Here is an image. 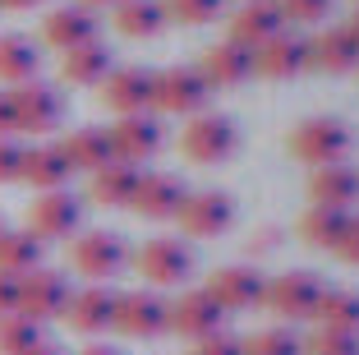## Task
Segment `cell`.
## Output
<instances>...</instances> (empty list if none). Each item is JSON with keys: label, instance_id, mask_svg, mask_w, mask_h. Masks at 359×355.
I'll return each instance as SVG.
<instances>
[{"label": "cell", "instance_id": "1", "mask_svg": "<svg viewBox=\"0 0 359 355\" xmlns=\"http://www.w3.org/2000/svg\"><path fill=\"white\" fill-rule=\"evenodd\" d=\"M240 148V129H235L231 115H217V111H198L189 115V125L180 129V153L198 162V167H217L226 157H235Z\"/></svg>", "mask_w": 359, "mask_h": 355}, {"label": "cell", "instance_id": "2", "mask_svg": "<svg viewBox=\"0 0 359 355\" xmlns=\"http://www.w3.org/2000/svg\"><path fill=\"white\" fill-rule=\"evenodd\" d=\"M69 263H74V272L88 277L93 286H106L111 277H120V272L129 268V245L116 231H83V235H74V245H69Z\"/></svg>", "mask_w": 359, "mask_h": 355}, {"label": "cell", "instance_id": "3", "mask_svg": "<svg viewBox=\"0 0 359 355\" xmlns=\"http://www.w3.org/2000/svg\"><path fill=\"white\" fill-rule=\"evenodd\" d=\"M350 129L341 125V120H332V115H313V120H304V125L290 134V157L295 162H304V167H337V162H346L350 157Z\"/></svg>", "mask_w": 359, "mask_h": 355}, {"label": "cell", "instance_id": "4", "mask_svg": "<svg viewBox=\"0 0 359 355\" xmlns=\"http://www.w3.org/2000/svg\"><path fill=\"white\" fill-rule=\"evenodd\" d=\"M212 88L198 65H170L152 74V111L157 115H198L208 106Z\"/></svg>", "mask_w": 359, "mask_h": 355}, {"label": "cell", "instance_id": "5", "mask_svg": "<svg viewBox=\"0 0 359 355\" xmlns=\"http://www.w3.org/2000/svg\"><path fill=\"white\" fill-rule=\"evenodd\" d=\"M83 226V199L69 194V189H51V194H37L28 208V231L42 245L51 240H69Z\"/></svg>", "mask_w": 359, "mask_h": 355}, {"label": "cell", "instance_id": "6", "mask_svg": "<svg viewBox=\"0 0 359 355\" xmlns=\"http://www.w3.org/2000/svg\"><path fill=\"white\" fill-rule=\"evenodd\" d=\"M14 97V125H19V134H32V138H42V134H55L65 120V97L55 93L51 84H19L10 88Z\"/></svg>", "mask_w": 359, "mask_h": 355}, {"label": "cell", "instance_id": "7", "mask_svg": "<svg viewBox=\"0 0 359 355\" xmlns=\"http://www.w3.org/2000/svg\"><path fill=\"white\" fill-rule=\"evenodd\" d=\"M180 231L194 235V240H212V235H226L235 226V199L222 189H198V194H184L175 212Z\"/></svg>", "mask_w": 359, "mask_h": 355}, {"label": "cell", "instance_id": "8", "mask_svg": "<svg viewBox=\"0 0 359 355\" xmlns=\"http://www.w3.org/2000/svg\"><path fill=\"white\" fill-rule=\"evenodd\" d=\"M69 295H74L69 277H60V272H51V268H37V272H28V277H19V314L32 318V323L65 318Z\"/></svg>", "mask_w": 359, "mask_h": 355}, {"label": "cell", "instance_id": "9", "mask_svg": "<svg viewBox=\"0 0 359 355\" xmlns=\"http://www.w3.org/2000/svg\"><path fill=\"white\" fill-rule=\"evenodd\" d=\"M222 323L226 309L208 291H184L180 300H166V333L184 337V342H203V337L222 333Z\"/></svg>", "mask_w": 359, "mask_h": 355}, {"label": "cell", "instance_id": "10", "mask_svg": "<svg viewBox=\"0 0 359 355\" xmlns=\"http://www.w3.org/2000/svg\"><path fill=\"white\" fill-rule=\"evenodd\" d=\"M138 272L148 277L152 286H184L194 277V250L175 235H157L138 250Z\"/></svg>", "mask_w": 359, "mask_h": 355}, {"label": "cell", "instance_id": "11", "mask_svg": "<svg viewBox=\"0 0 359 355\" xmlns=\"http://www.w3.org/2000/svg\"><path fill=\"white\" fill-rule=\"evenodd\" d=\"M111 328L120 337H134V342H152L166 333V300L157 291H120Z\"/></svg>", "mask_w": 359, "mask_h": 355}, {"label": "cell", "instance_id": "12", "mask_svg": "<svg viewBox=\"0 0 359 355\" xmlns=\"http://www.w3.org/2000/svg\"><path fill=\"white\" fill-rule=\"evenodd\" d=\"M161 143H166V129H161V120L152 111L120 115L116 125H111V153H116V162H129V167L152 162L161 153Z\"/></svg>", "mask_w": 359, "mask_h": 355}, {"label": "cell", "instance_id": "13", "mask_svg": "<svg viewBox=\"0 0 359 355\" xmlns=\"http://www.w3.org/2000/svg\"><path fill=\"white\" fill-rule=\"evenodd\" d=\"M318 295H323V282H318L313 272H281V277L267 282L263 304L276 318H285V323H299V318H313Z\"/></svg>", "mask_w": 359, "mask_h": 355}, {"label": "cell", "instance_id": "14", "mask_svg": "<svg viewBox=\"0 0 359 355\" xmlns=\"http://www.w3.org/2000/svg\"><path fill=\"white\" fill-rule=\"evenodd\" d=\"M102 106L116 115H143L152 111V70H143V65H120V70H111L102 79Z\"/></svg>", "mask_w": 359, "mask_h": 355}, {"label": "cell", "instance_id": "15", "mask_svg": "<svg viewBox=\"0 0 359 355\" xmlns=\"http://www.w3.org/2000/svg\"><path fill=\"white\" fill-rule=\"evenodd\" d=\"M203 291L222 304L226 314H240V309H258L263 304V291H267V277L258 268H244V263H231V268H217L208 277Z\"/></svg>", "mask_w": 359, "mask_h": 355}, {"label": "cell", "instance_id": "16", "mask_svg": "<svg viewBox=\"0 0 359 355\" xmlns=\"http://www.w3.org/2000/svg\"><path fill=\"white\" fill-rule=\"evenodd\" d=\"M198 74L208 79V88H240L254 79V51L240 42H212L198 60Z\"/></svg>", "mask_w": 359, "mask_h": 355}, {"label": "cell", "instance_id": "17", "mask_svg": "<svg viewBox=\"0 0 359 355\" xmlns=\"http://www.w3.org/2000/svg\"><path fill=\"white\" fill-rule=\"evenodd\" d=\"M184 180L170 176V171H148V176L138 180L134 189V203L129 208L138 212V217H148V221H170L180 212V203H184Z\"/></svg>", "mask_w": 359, "mask_h": 355}, {"label": "cell", "instance_id": "18", "mask_svg": "<svg viewBox=\"0 0 359 355\" xmlns=\"http://www.w3.org/2000/svg\"><path fill=\"white\" fill-rule=\"evenodd\" d=\"M309 70V42L304 37H295V32H276L272 42H263L254 51V74H263V79H295V74Z\"/></svg>", "mask_w": 359, "mask_h": 355}, {"label": "cell", "instance_id": "19", "mask_svg": "<svg viewBox=\"0 0 359 355\" xmlns=\"http://www.w3.org/2000/svg\"><path fill=\"white\" fill-rule=\"evenodd\" d=\"M42 42L55 46V51H74L83 42H97V14L88 5H60V10L46 14L42 23Z\"/></svg>", "mask_w": 359, "mask_h": 355}, {"label": "cell", "instance_id": "20", "mask_svg": "<svg viewBox=\"0 0 359 355\" xmlns=\"http://www.w3.org/2000/svg\"><path fill=\"white\" fill-rule=\"evenodd\" d=\"M276 32H285V19H281V10H276V0H249V5H240V10L231 14V42L249 46V51L272 42Z\"/></svg>", "mask_w": 359, "mask_h": 355}, {"label": "cell", "instance_id": "21", "mask_svg": "<svg viewBox=\"0 0 359 355\" xmlns=\"http://www.w3.org/2000/svg\"><path fill=\"white\" fill-rule=\"evenodd\" d=\"M304 42H309V70H323V74L359 70V42L350 37V28H323Z\"/></svg>", "mask_w": 359, "mask_h": 355}, {"label": "cell", "instance_id": "22", "mask_svg": "<svg viewBox=\"0 0 359 355\" xmlns=\"http://www.w3.org/2000/svg\"><path fill=\"white\" fill-rule=\"evenodd\" d=\"M116 318V291L111 286H83V291L69 295V309H65V323L83 337H97L111 328Z\"/></svg>", "mask_w": 359, "mask_h": 355}, {"label": "cell", "instance_id": "23", "mask_svg": "<svg viewBox=\"0 0 359 355\" xmlns=\"http://www.w3.org/2000/svg\"><path fill=\"white\" fill-rule=\"evenodd\" d=\"M69 176H74V167H69V157L60 153V143H32V148H23L19 180H28L32 189L51 194V189L69 185Z\"/></svg>", "mask_w": 359, "mask_h": 355}, {"label": "cell", "instance_id": "24", "mask_svg": "<svg viewBox=\"0 0 359 355\" xmlns=\"http://www.w3.org/2000/svg\"><path fill=\"white\" fill-rule=\"evenodd\" d=\"M60 153L69 157V167L74 171H102L106 162H116V153H111V129H102V125H79V129H69V134L60 138Z\"/></svg>", "mask_w": 359, "mask_h": 355}, {"label": "cell", "instance_id": "25", "mask_svg": "<svg viewBox=\"0 0 359 355\" xmlns=\"http://www.w3.org/2000/svg\"><path fill=\"white\" fill-rule=\"evenodd\" d=\"M111 70H116V60H111V46L106 42H83V46L60 56V79L69 88H97Z\"/></svg>", "mask_w": 359, "mask_h": 355}, {"label": "cell", "instance_id": "26", "mask_svg": "<svg viewBox=\"0 0 359 355\" xmlns=\"http://www.w3.org/2000/svg\"><path fill=\"white\" fill-rule=\"evenodd\" d=\"M42 70V46L28 32H0V84H32Z\"/></svg>", "mask_w": 359, "mask_h": 355}, {"label": "cell", "instance_id": "27", "mask_svg": "<svg viewBox=\"0 0 359 355\" xmlns=\"http://www.w3.org/2000/svg\"><path fill=\"white\" fill-rule=\"evenodd\" d=\"M309 199L313 208H350L359 199V171L337 162V167H318L309 180Z\"/></svg>", "mask_w": 359, "mask_h": 355}, {"label": "cell", "instance_id": "28", "mask_svg": "<svg viewBox=\"0 0 359 355\" xmlns=\"http://www.w3.org/2000/svg\"><path fill=\"white\" fill-rule=\"evenodd\" d=\"M138 180H143L138 167H129V162H106L102 171H93L88 194H93V203H102V208H129Z\"/></svg>", "mask_w": 359, "mask_h": 355}, {"label": "cell", "instance_id": "29", "mask_svg": "<svg viewBox=\"0 0 359 355\" xmlns=\"http://www.w3.org/2000/svg\"><path fill=\"white\" fill-rule=\"evenodd\" d=\"M46 259V245L32 235L28 226L23 231H0V272H10V277H28L37 272Z\"/></svg>", "mask_w": 359, "mask_h": 355}, {"label": "cell", "instance_id": "30", "mask_svg": "<svg viewBox=\"0 0 359 355\" xmlns=\"http://www.w3.org/2000/svg\"><path fill=\"white\" fill-rule=\"evenodd\" d=\"M350 208H309L299 217V240L313 245V250H337L350 231Z\"/></svg>", "mask_w": 359, "mask_h": 355}, {"label": "cell", "instance_id": "31", "mask_svg": "<svg viewBox=\"0 0 359 355\" xmlns=\"http://www.w3.org/2000/svg\"><path fill=\"white\" fill-rule=\"evenodd\" d=\"M166 23L170 19H166V5H161V0H120L116 5V28L125 32V37H134V42L157 37Z\"/></svg>", "mask_w": 359, "mask_h": 355}, {"label": "cell", "instance_id": "32", "mask_svg": "<svg viewBox=\"0 0 359 355\" xmlns=\"http://www.w3.org/2000/svg\"><path fill=\"white\" fill-rule=\"evenodd\" d=\"M313 318L332 333H359V291H323Z\"/></svg>", "mask_w": 359, "mask_h": 355}, {"label": "cell", "instance_id": "33", "mask_svg": "<svg viewBox=\"0 0 359 355\" xmlns=\"http://www.w3.org/2000/svg\"><path fill=\"white\" fill-rule=\"evenodd\" d=\"M42 342V323H32L23 314H5L0 318V355H23Z\"/></svg>", "mask_w": 359, "mask_h": 355}, {"label": "cell", "instance_id": "34", "mask_svg": "<svg viewBox=\"0 0 359 355\" xmlns=\"http://www.w3.org/2000/svg\"><path fill=\"white\" fill-rule=\"evenodd\" d=\"M244 355H304V337H295L290 328H263L244 337Z\"/></svg>", "mask_w": 359, "mask_h": 355}, {"label": "cell", "instance_id": "35", "mask_svg": "<svg viewBox=\"0 0 359 355\" xmlns=\"http://www.w3.org/2000/svg\"><path fill=\"white\" fill-rule=\"evenodd\" d=\"M161 5H166V19L189 23V28H198V23H212L217 14L226 10V0H161Z\"/></svg>", "mask_w": 359, "mask_h": 355}, {"label": "cell", "instance_id": "36", "mask_svg": "<svg viewBox=\"0 0 359 355\" xmlns=\"http://www.w3.org/2000/svg\"><path fill=\"white\" fill-rule=\"evenodd\" d=\"M304 355H359V333H332V328H318L304 342Z\"/></svg>", "mask_w": 359, "mask_h": 355}, {"label": "cell", "instance_id": "37", "mask_svg": "<svg viewBox=\"0 0 359 355\" xmlns=\"http://www.w3.org/2000/svg\"><path fill=\"white\" fill-rule=\"evenodd\" d=\"M276 10L290 23H318V19H327L332 0H276Z\"/></svg>", "mask_w": 359, "mask_h": 355}, {"label": "cell", "instance_id": "38", "mask_svg": "<svg viewBox=\"0 0 359 355\" xmlns=\"http://www.w3.org/2000/svg\"><path fill=\"white\" fill-rule=\"evenodd\" d=\"M189 355H244V342L231 337V333H212V337H203V342H194Z\"/></svg>", "mask_w": 359, "mask_h": 355}, {"label": "cell", "instance_id": "39", "mask_svg": "<svg viewBox=\"0 0 359 355\" xmlns=\"http://www.w3.org/2000/svg\"><path fill=\"white\" fill-rule=\"evenodd\" d=\"M23 167V148L14 138H0V185H14Z\"/></svg>", "mask_w": 359, "mask_h": 355}, {"label": "cell", "instance_id": "40", "mask_svg": "<svg viewBox=\"0 0 359 355\" xmlns=\"http://www.w3.org/2000/svg\"><path fill=\"white\" fill-rule=\"evenodd\" d=\"M5 314H19V277L0 272V318Z\"/></svg>", "mask_w": 359, "mask_h": 355}, {"label": "cell", "instance_id": "41", "mask_svg": "<svg viewBox=\"0 0 359 355\" xmlns=\"http://www.w3.org/2000/svg\"><path fill=\"white\" fill-rule=\"evenodd\" d=\"M332 254H341V263H350V268H359V217L350 221V231H346V240L337 245Z\"/></svg>", "mask_w": 359, "mask_h": 355}, {"label": "cell", "instance_id": "42", "mask_svg": "<svg viewBox=\"0 0 359 355\" xmlns=\"http://www.w3.org/2000/svg\"><path fill=\"white\" fill-rule=\"evenodd\" d=\"M19 134V125H14V97L10 88H0V138H14Z\"/></svg>", "mask_w": 359, "mask_h": 355}, {"label": "cell", "instance_id": "43", "mask_svg": "<svg viewBox=\"0 0 359 355\" xmlns=\"http://www.w3.org/2000/svg\"><path fill=\"white\" fill-rule=\"evenodd\" d=\"M276 240H281V231H276V226H263L254 240H249V254H267V250H276Z\"/></svg>", "mask_w": 359, "mask_h": 355}, {"label": "cell", "instance_id": "44", "mask_svg": "<svg viewBox=\"0 0 359 355\" xmlns=\"http://www.w3.org/2000/svg\"><path fill=\"white\" fill-rule=\"evenodd\" d=\"M79 355H125L120 346H106V342H93V346H83Z\"/></svg>", "mask_w": 359, "mask_h": 355}, {"label": "cell", "instance_id": "45", "mask_svg": "<svg viewBox=\"0 0 359 355\" xmlns=\"http://www.w3.org/2000/svg\"><path fill=\"white\" fill-rule=\"evenodd\" d=\"M23 355H65V351H60V346H55V342H46V337H42V342L32 346V351H23Z\"/></svg>", "mask_w": 359, "mask_h": 355}, {"label": "cell", "instance_id": "46", "mask_svg": "<svg viewBox=\"0 0 359 355\" xmlns=\"http://www.w3.org/2000/svg\"><path fill=\"white\" fill-rule=\"evenodd\" d=\"M32 5H42V0H0V10H10V14H19V10H32Z\"/></svg>", "mask_w": 359, "mask_h": 355}, {"label": "cell", "instance_id": "47", "mask_svg": "<svg viewBox=\"0 0 359 355\" xmlns=\"http://www.w3.org/2000/svg\"><path fill=\"white\" fill-rule=\"evenodd\" d=\"M79 5H88V10H116L120 0H79Z\"/></svg>", "mask_w": 359, "mask_h": 355}, {"label": "cell", "instance_id": "48", "mask_svg": "<svg viewBox=\"0 0 359 355\" xmlns=\"http://www.w3.org/2000/svg\"><path fill=\"white\" fill-rule=\"evenodd\" d=\"M346 28H350V37H355V42H359V10L350 14V23H346Z\"/></svg>", "mask_w": 359, "mask_h": 355}, {"label": "cell", "instance_id": "49", "mask_svg": "<svg viewBox=\"0 0 359 355\" xmlns=\"http://www.w3.org/2000/svg\"><path fill=\"white\" fill-rule=\"evenodd\" d=\"M244 5H249V0H244Z\"/></svg>", "mask_w": 359, "mask_h": 355}, {"label": "cell", "instance_id": "50", "mask_svg": "<svg viewBox=\"0 0 359 355\" xmlns=\"http://www.w3.org/2000/svg\"><path fill=\"white\" fill-rule=\"evenodd\" d=\"M0 231H5V226H0Z\"/></svg>", "mask_w": 359, "mask_h": 355}]
</instances>
